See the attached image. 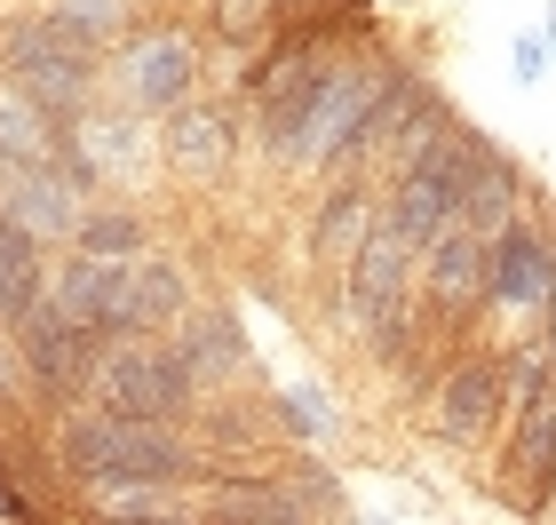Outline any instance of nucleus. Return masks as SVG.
Returning a JSON list of instances; mask_svg holds the SVG:
<instances>
[{
	"instance_id": "nucleus-3",
	"label": "nucleus",
	"mask_w": 556,
	"mask_h": 525,
	"mask_svg": "<svg viewBox=\"0 0 556 525\" xmlns=\"http://www.w3.org/2000/svg\"><path fill=\"white\" fill-rule=\"evenodd\" d=\"M16 327H24V374L40 383V398L48 407H72V398L96 383V366H104V335H88L56 295H40Z\"/></svg>"
},
{
	"instance_id": "nucleus-8",
	"label": "nucleus",
	"mask_w": 556,
	"mask_h": 525,
	"mask_svg": "<svg viewBox=\"0 0 556 525\" xmlns=\"http://www.w3.org/2000/svg\"><path fill=\"white\" fill-rule=\"evenodd\" d=\"M16 80L40 96V104H72L88 88V40L64 33V24H33L16 33Z\"/></svg>"
},
{
	"instance_id": "nucleus-12",
	"label": "nucleus",
	"mask_w": 556,
	"mask_h": 525,
	"mask_svg": "<svg viewBox=\"0 0 556 525\" xmlns=\"http://www.w3.org/2000/svg\"><path fill=\"white\" fill-rule=\"evenodd\" d=\"M167 160L184 167V175H215L223 160H231V112L175 104V120H167Z\"/></svg>"
},
{
	"instance_id": "nucleus-11",
	"label": "nucleus",
	"mask_w": 556,
	"mask_h": 525,
	"mask_svg": "<svg viewBox=\"0 0 556 525\" xmlns=\"http://www.w3.org/2000/svg\"><path fill=\"white\" fill-rule=\"evenodd\" d=\"M40 295H48V279H40V232H24V223L0 208V327H16Z\"/></svg>"
},
{
	"instance_id": "nucleus-5",
	"label": "nucleus",
	"mask_w": 556,
	"mask_h": 525,
	"mask_svg": "<svg viewBox=\"0 0 556 525\" xmlns=\"http://www.w3.org/2000/svg\"><path fill=\"white\" fill-rule=\"evenodd\" d=\"M421 255H429V303H438V318H462L477 295H485V279H493V239L469 232L462 215H445Z\"/></svg>"
},
{
	"instance_id": "nucleus-21",
	"label": "nucleus",
	"mask_w": 556,
	"mask_h": 525,
	"mask_svg": "<svg viewBox=\"0 0 556 525\" xmlns=\"http://www.w3.org/2000/svg\"><path fill=\"white\" fill-rule=\"evenodd\" d=\"M215 517H255V525H270V517H302V502H294V493H223V502H215Z\"/></svg>"
},
{
	"instance_id": "nucleus-4",
	"label": "nucleus",
	"mask_w": 556,
	"mask_h": 525,
	"mask_svg": "<svg viewBox=\"0 0 556 525\" xmlns=\"http://www.w3.org/2000/svg\"><path fill=\"white\" fill-rule=\"evenodd\" d=\"M96 390H104V407H112V414L175 422V414L191 407V366H184V350L119 342V350H104V366H96Z\"/></svg>"
},
{
	"instance_id": "nucleus-16",
	"label": "nucleus",
	"mask_w": 556,
	"mask_h": 525,
	"mask_svg": "<svg viewBox=\"0 0 556 525\" xmlns=\"http://www.w3.org/2000/svg\"><path fill=\"white\" fill-rule=\"evenodd\" d=\"M366 232H374V199H366L358 184H342V191L318 208V232H311V247H318V255H334V263H350V255L366 247Z\"/></svg>"
},
{
	"instance_id": "nucleus-6",
	"label": "nucleus",
	"mask_w": 556,
	"mask_h": 525,
	"mask_svg": "<svg viewBox=\"0 0 556 525\" xmlns=\"http://www.w3.org/2000/svg\"><path fill=\"white\" fill-rule=\"evenodd\" d=\"M390 72H358V64H326V80L311 96V120H302V152L294 160H342L350 128L366 120V104L382 96Z\"/></svg>"
},
{
	"instance_id": "nucleus-9",
	"label": "nucleus",
	"mask_w": 556,
	"mask_h": 525,
	"mask_svg": "<svg viewBox=\"0 0 556 525\" xmlns=\"http://www.w3.org/2000/svg\"><path fill=\"white\" fill-rule=\"evenodd\" d=\"M80 191H88V175L80 167H48V160H16V191H9V215L24 223V232H40V239H64L72 223H80Z\"/></svg>"
},
{
	"instance_id": "nucleus-22",
	"label": "nucleus",
	"mask_w": 556,
	"mask_h": 525,
	"mask_svg": "<svg viewBox=\"0 0 556 525\" xmlns=\"http://www.w3.org/2000/svg\"><path fill=\"white\" fill-rule=\"evenodd\" d=\"M548 57H556V40H548V33H517V48H509V72H517L525 88H533L541 72H548Z\"/></svg>"
},
{
	"instance_id": "nucleus-7",
	"label": "nucleus",
	"mask_w": 556,
	"mask_h": 525,
	"mask_svg": "<svg viewBox=\"0 0 556 525\" xmlns=\"http://www.w3.org/2000/svg\"><path fill=\"white\" fill-rule=\"evenodd\" d=\"M485 295L501 311H548L556 303V247L533 232V223H509V232L493 239V279Z\"/></svg>"
},
{
	"instance_id": "nucleus-2",
	"label": "nucleus",
	"mask_w": 556,
	"mask_h": 525,
	"mask_svg": "<svg viewBox=\"0 0 556 525\" xmlns=\"http://www.w3.org/2000/svg\"><path fill=\"white\" fill-rule=\"evenodd\" d=\"M493 160V143L485 136H469V128H438L429 143H414L406 167H397V199H390V223L406 232L414 247H429V232L462 208V191H469V175Z\"/></svg>"
},
{
	"instance_id": "nucleus-23",
	"label": "nucleus",
	"mask_w": 556,
	"mask_h": 525,
	"mask_svg": "<svg viewBox=\"0 0 556 525\" xmlns=\"http://www.w3.org/2000/svg\"><path fill=\"white\" fill-rule=\"evenodd\" d=\"M16 374H24V359H16L9 342H0V398H16Z\"/></svg>"
},
{
	"instance_id": "nucleus-19",
	"label": "nucleus",
	"mask_w": 556,
	"mask_h": 525,
	"mask_svg": "<svg viewBox=\"0 0 556 525\" xmlns=\"http://www.w3.org/2000/svg\"><path fill=\"white\" fill-rule=\"evenodd\" d=\"M278 422H294L302 446H334L342 438V414L318 398V383H287V390H278Z\"/></svg>"
},
{
	"instance_id": "nucleus-17",
	"label": "nucleus",
	"mask_w": 556,
	"mask_h": 525,
	"mask_svg": "<svg viewBox=\"0 0 556 525\" xmlns=\"http://www.w3.org/2000/svg\"><path fill=\"white\" fill-rule=\"evenodd\" d=\"M0 160H56V128L40 120V96H0Z\"/></svg>"
},
{
	"instance_id": "nucleus-20",
	"label": "nucleus",
	"mask_w": 556,
	"mask_h": 525,
	"mask_svg": "<svg viewBox=\"0 0 556 525\" xmlns=\"http://www.w3.org/2000/svg\"><path fill=\"white\" fill-rule=\"evenodd\" d=\"M56 24H64V33H80V40L96 48V40H112L119 24H128V0H64Z\"/></svg>"
},
{
	"instance_id": "nucleus-13",
	"label": "nucleus",
	"mask_w": 556,
	"mask_h": 525,
	"mask_svg": "<svg viewBox=\"0 0 556 525\" xmlns=\"http://www.w3.org/2000/svg\"><path fill=\"white\" fill-rule=\"evenodd\" d=\"M184 88H191V48L175 33L128 48V96H136V104H175Z\"/></svg>"
},
{
	"instance_id": "nucleus-15",
	"label": "nucleus",
	"mask_w": 556,
	"mask_h": 525,
	"mask_svg": "<svg viewBox=\"0 0 556 525\" xmlns=\"http://www.w3.org/2000/svg\"><path fill=\"white\" fill-rule=\"evenodd\" d=\"M469 223V232H485V239H501L517 223V167L509 160H485V175H469V191H462V208H453Z\"/></svg>"
},
{
	"instance_id": "nucleus-14",
	"label": "nucleus",
	"mask_w": 556,
	"mask_h": 525,
	"mask_svg": "<svg viewBox=\"0 0 556 525\" xmlns=\"http://www.w3.org/2000/svg\"><path fill=\"white\" fill-rule=\"evenodd\" d=\"M175 350H184V366L191 374H239L247 366V335H239V318L231 311H191V327H184V342H175Z\"/></svg>"
},
{
	"instance_id": "nucleus-10",
	"label": "nucleus",
	"mask_w": 556,
	"mask_h": 525,
	"mask_svg": "<svg viewBox=\"0 0 556 525\" xmlns=\"http://www.w3.org/2000/svg\"><path fill=\"white\" fill-rule=\"evenodd\" d=\"M501 383L509 374L485 366V359H462L445 374V390H438V438H477L485 422L501 414Z\"/></svg>"
},
{
	"instance_id": "nucleus-1",
	"label": "nucleus",
	"mask_w": 556,
	"mask_h": 525,
	"mask_svg": "<svg viewBox=\"0 0 556 525\" xmlns=\"http://www.w3.org/2000/svg\"><path fill=\"white\" fill-rule=\"evenodd\" d=\"M64 470L88 486L104 478H143V486H175L191 470V446L167 430V422H143V414H72L64 422Z\"/></svg>"
},
{
	"instance_id": "nucleus-18",
	"label": "nucleus",
	"mask_w": 556,
	"mask_h": 525,
	"mask_svg": "<svg viewBox=\"0 0 556 525\" xmlns=\"http://www.w3.org/2000/svg\"><path fill=\"white\" fill-rule=\"evenodd\" d=\"M72 239H80V255H119V263L151 247L143 223H136L128 208H96V215H80V223H72Z\"/></svg>"
}]
</instances>
